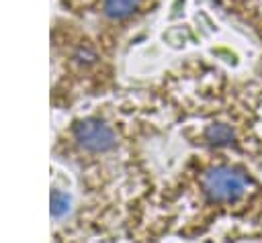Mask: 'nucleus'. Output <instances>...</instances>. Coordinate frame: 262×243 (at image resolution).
Masks as SVG:
<instances>
[{
  "instance_id": "f257e3e1",
  "label": "nucleus",
  "mask_w": 262,
  "mask_h": 243,
  "mask_svg": "<svg viewBox=\"0 0 262 243\" xmlns=\"http://www.w3.org/2000/svg\"><path fill=\"white\" fill-rule=\"evenodd\" d=\"M246 176L231 167H213L203 176V192L215 202H231L246 190Z\"/></svg>"
},
{
  "instance_id": "f03ea898",
  "label": "nucleus",
  "mask_w": 262,
  "mask_h": 243,
  "mask_svg": "<svg viewBox=\"0 0 262 243\" xmlns=\"http://www.w3.org/2000/svg\"><path fill=\"white\" fill-rule=\"evenodd\" d=\"M72 135L80 147H84L86 151H92V153L108 151L115 145V131L98 118H84V120L76 123Z\"/></svg>"
},
{
  "instance_id": "7ed1b4c3",
  "label": "nucleus",
  "mask_w": 262,
  "mask_h": 243,
  "mask_svg": "<svg viewBox=\"0 0 262 243\" xmlns=\"http://www.w3.org/2000/svg\"><path fill=\"white\" fill-rule=\"evenodd\" d=\"M141 6V0H102V12L111 20H125L133 16Z\"/></svg>"
},
{
  "instance_id": "20e7f679",
  "label": "nucleus",
  "mask_w": 262,
  "mask_h": 243,
  "mask_svg": "<svg viewBox=\"0 0 262 243\" xmlns=\"http://www.w3.org/2000/svg\"><path fill=\"white\" fill-rule=\"evenodd\" d=\"M205 137H207V141H209V143H213V145H227V143H231V141H233L235 133H233V129H231L229 125L213 123V125H209V127H207Z\"/></svg>"
},
{
  "instance_id": "39448f33",
  "label": "nucleus",
  "mask_w": 262,
  "mask_h": 243,
  "mask_svg": "<svg viewBox=\"0 0 262 243\" xmlns=\"http://www.w3.org/2000/svg\"><path fill=\"white\" fill-rule=\"evenodd\" d=\"M68 210H70V198H68V194H63L59 190H53L51 192V214L55 218H59Z\"/></svg>"
}]
</instances>
